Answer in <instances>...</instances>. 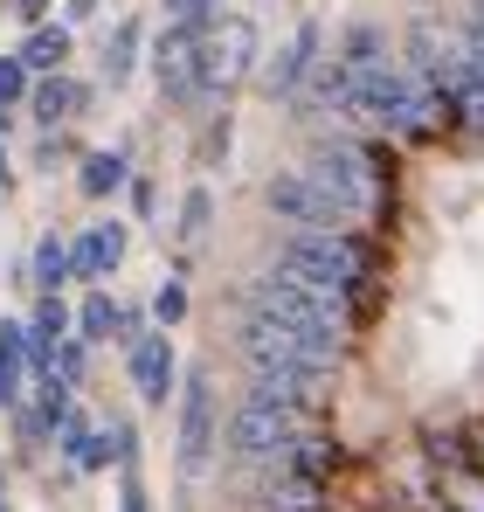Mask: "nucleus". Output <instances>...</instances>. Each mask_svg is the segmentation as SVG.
Returning <instances> with one entry per match:
<instances>
[{"instance_id":"f257e3e1","label":"nucleus","mask_w":484,"mask_h":512,"mask_svg":"<svg viewBox=\"0 0 484 512\" xmlns=\"http://www.w3.org/2000/svg\"><path fill=\"white\" fill-rule=\"evenodd\" d=\"M305 180L319 187L325 201L346 215V229L353 222H374L381 208H388V180H381V160L353 139V132H332L312 146V160H305Z\"/></svg>"},{"instance_id":"f03ea898","label":"nucleus","mask_w":484,"mask_h":512,"mask_svg":"<svg viewBox=\"0 0 484 512\" xmlns=\"http://www.w3.org/2000/svg\"><path fill=\"white\" fill-rule=\"evenodd\" d=\"M242 312H270V319H291V326H312L346 340V291H332L312 270H291V263H270L263 277L242 284Z\"/></svg>"},{"instance_id":"7ed1b4c3","label":"nucleus","mask_w":484,"mask_h":512,"mask_svg":"<svg viewBox=\"0 0 484 512\" xmlns=\"http://www.w3.org/2000/svg\"><path fill=\"white\" fill-rule=\"evenodd\" d=\"M242 367H277V360H298V367H325L339 374V346L332 333H312V326H291V319H270V312H242Z\"/></svg>"},{"instance_id":"20e7f679","label":"nucleus","mask_w":484,"mask_h":512,"mask_svg":"<svg viewBox=\"0 0 484 512\" xmlns=\"http://www.w3.org/2000/svg\"><path fill=\"white\" fill-rule=\"evenodd\" d=\"M277 263H291V270H312V277H325L332 291H360L367 284V250H360V236L353 229H291L284 236V250H277Z\"/></svg>"},{"instance_id":"39448f33","label":"nucleus","mask_w":484,"mask_h":512,"mask_svg":"<svg viewBox=\"0 0 484 512\" xmlns=\"http://www.w3.org/2000/svg\"><path fill=\"white\" fill-rule=\"evenodd\" d=\"M298 443V409H284V402H270V395H242L236 416H229V450H236L242 464H277L284 450Z\"/></svg>"},{"instance_id":"423d86ee","label":"nucleus","mask_w":484,"mask_h":512,"mask_svg":"<svg viewBox=\"0 0 484 512\" xmlns=\"http://www.w3.org/2000/svg\"><path fill=\"white\" fill-rule=\"evenodd\" d=\"M256 70V21L249 14H222L215 28H201V97H229Z\"/></svg>"},{"instance_id":"0eeeda50","label":"nucleus","mask_w":484,"mask_h":512,"mask_svg":"<svg viewBox=\"0 0 484 512\" xmlns=\"http://www.w3.org/2000/svg\"><path fill=\"white\" fill-rule=\"evenodd\" d=\"M215 464V381L194 367L180 381V478H201Z\"/></svg>"},{"instance_id":"6e6552de","label":"nucleus","mask_w":484,"mask_h":512,"mask_svg":"<svg viewBox=\"0 0 484 512\" xmlns=\"http://www.w3.org/2000/svg\"><path fill=\"white\" fill-rule=\"evenodd\" d=\"M153 77H160L166 104H194L201 97V35L187 21H173L160 42H153Z\"/></svg>"},{"instance_id":"1a4fd4ad","label":"nucleus","mask_w":484,"mask_h":512,"mask_svg":"<svg viewBox=\"0 0 484 512\" xmlns=\"http://www.w3.org/2000/svg\"><path fill=\"white\" fill-rule=\"evenodd\" d=\"M263 201H270V215H277V222H291V229H346V215H339L319 187L305 180V167H298V173H277V180L263 187Z\"/></svg>"},{"instance_id":"9d476101","label":"nucleus","mask_w":484,"mask_h":512,"mask_svg":"<svg viewBox=\"0 0 484 512\" xmlns=\"http://www.w3.org/2000/svg\"><path fill=\"white\" fill-rule=\"evenodd\" d=\"M132 381H139V402L146 409H166V395L180 381V360H173V340L166 333H139L132 340Z\"/></svg>"},{"instance_id":"9b49d317","label":"nucleus","mask_w":484,"mask_h":512,"mask_svg":"<svg viewBox=\"0 0 484 512\" xmlns=\"http://www.w3.org/2000/svg\"><path fill=\"white\" fill-rule=\"evenodd\" d=\"M312 63H319V28L305 21V28H298V35H291V42L263 63V77H256V84L270 90V97H284V104H291V97H298V84L312 77Z\"/></svg>"},{"instance_id":"f8f14e48","label":"nucleus","mask_w":484,"mask_h":512,"mask_svg":"<svg viewBox=\"0 0 484 512\" xmlns=\"http://www.w3.org/2000/svg\"><path fill=\"white\" fill-rule=\"evenodd\" d=\"M125 263V222H97V229H83L77 243H70V277H111Z\"/></svg>"},{"instance_id":"ddd939ff","label":"nucleus","mask_w":484,"mask_h":512,"mask_svg":"<svg viewBox=\"0 0 484 512\" xmlns=\"http://www.w3.org/2000/svg\"><path fill=\"white\" fill-rule=\"evenodd\" d=\"M83 104H90V90L70 84L63 70H49V77H35V84H28V118H35L42 132H56L63 118H77Z\"/></svg>"},{"instance_id":"4468645a","label":"nucleus","mask_w":484,"mask_h":512,"mask_svg":"<svg viewBox=\"0 0 484 512\" xmlns=\"http://www.w3.org/2000/svg\"><path fill=\"white\" fill-rule=\"evenodd\" d=\"M21 63H28V77H49V70H63V63H70V28H56V21H35V28H28V42H21Z\"/></svg>"},{"instance_id":"2eb2a0df","label":"nucleus","mask_w":484,"mask_h":512,"mask_svg":"<svg viewBox=\"0 0 484 512\" xmlns=\"http://www.w3.org/2000/svg\"><path fill=\"white\" fill-rule=\"evenodd\" d=\"M332 56H339V63L353 70V77H367V70H381V63H395V49H388V35H381V28H367V21H360V28H346Z\"/></svg>"},{"instance_id":"dca6fc26","label":"nucleus","mask_w":484,"mask_h":512,"mask_svg":"<svg viewBox=\"0 0 484 512\" xmlns=\"http://www.w3.org/2000/svg\"><path fill=\"white\" fill-rule=\"evenodd\" d=\"M28 284H35V298L70 284V243H63V236H42V243H35V256H28Z\"/></svg>"},{"instance_id":"f3484780","label":"nucleus","mask_w":484,"mask_h":512,"mask_svg":"<svg viewBox=\"0 0 484 512\" xmlns=\"http://www.w3.org/2000/svg\"><path fill=\"white\" fill-rule=\"evenodd\" d=\"M132 180V167H125V153H83V173H77V187L90 194V201H104V194H118Z\"/></svg>"},{"instance_id":"a211bd4d","label":"nucleus","mask_w":484,"mask_h":512,"mask_svg":"<svg viewBox=\"0 0 484 512\" xmlns=\"http://www.w3.org/2000/svg\"><path fill=\"white\" fill-rule=\"evenodd\" d=\"M132 63H139V21L125 14V21L111 28V42H104V77H111V84H125V77H132Z\"/></svg>"},{"instance_id":"6ab92c4d","label":"nucleus","mask_w":484,"mask_h":512,"mask_svg":"<svg viewBox=\"0 0 484 512\" xmlns=\"http://www.w3.org/2000/svg\"><path fill=\"white\" fill-rule=\"evenodd\" d=\"M111 333H118V305H111L104 291H90V298H83V312H77V340L97 346V340H111Z\"/></svg>"},{"instance_id":"aec40b11","label":"nucleus","mask_w":484,"mask_h":512,"mask_svg":"<svg viewBox=\"0 0 484 512\" xmlns=\"http://www.w3.org/2000/svg\"><path fill=\"white\" fill-rule=\"evenodd\" d=\"M208 215H215L208 187H187V201H180V243H201L208 236Z\"/></svg>"},{"instance_id":"412c9836","label":"nucleus","mask_w":484,"mask_h":512,"mask_svg":"<svg viewBox=\"0 0 484 512\" xmlns=\"http://www.w3.org/2000/svg\"><path fill=\"white\" fill-rule=\"evenodd\" d=\"M21 97H28V63H21V56H0V118H7Z\"/></svg>"},{"instance_id":"4be33fe9","label":"nucleus","mask_w":484,"mask_h":512,"mask_svg":"<svg viewBox=\"0 0 484 512\" xmlns=\"http://www.w3.org/2000/svg\"><path fill=\"white\" fill-rule=\"evenodd\" d=\"M49 367H56V374H63L70 388H77V381H83V367H90V360H83V340H56V353H49Z\"/></svg>"},{"instance_id":"5701e85b","label":"nucleus","mask_w":484,"mask_h":512,"mask_svg":"<svg viewBox=\"0 0 484 512\" xmlns=\"http://www.w3.org/2000/svg\"><path fill=\"white\" fill-rule=\"evenodd\" d=\"M153 319H160V326H180V319H187V291H180V284H160V291H153Z\"/></svg>"},{"instance_id":"b1692460","label":"nucleus","mask_w":484,"mask_h":512,"mask_svg":"<svg viewBox=\"0 0 484 512\" xmlns=\"http://www.w3.org/2000/svg\"><path fill=\"white\" fill-rule=\"evenodd\" d=\"M173 14L201 35V28H215V21H222V0H173Z\"/></svg>"},{"instance_id":"393cba45","label":"nucleus","mask_w":484,"mask_h":512,"mask_svg":"<svg viewBox=\"0 0 484 512\" xmlns=\"http://www.w3.org/2000/svg\"><path fill=\"white\" fill-rule=\"evenodd\" d=\"M125 478H118V512H146V485H139V471L132 464H118Z\"/></svg>"},{"instance_id":"a878e982","label":"nucleus","mask_w":484,"mask_h":512,"mask_svg":"<svg viewBox=\"0 0 484 512\" xmlns=\"http://www.w3.org/2000/svg\"><path fill=\"white\" fill-rule=\"evenodd\" d=\"M464 49H471V63L484 70V0L471 7V14H464Z\"/></svg>"},{"instance_id":"bb28decb","label":"nucleus","mask_w":484,"mask_h":512,"mask_svg":"<svg viewBox=\"0 0 484 512\" xmlns=\"http://www.w3.org/2000/svg\"><path fill=\"white\" fill-rule=\"evenodd\" d=\"M14 14H21V21H28V28H35V21H42V14H49V0H14Z\"/></svg>"},{"instance_id":"cd10ccee","label":"nucleus","mask_w":484,"mask_h":512,"mask_svg":"<svg viewBox=\"0 0 484 512\" xmlns=\"http://www.w3.org/2000/svg\"><path fill=\"white\" fill-rule=\"evenodd\" d=\"M63 14H70V21H90V14H97V0H63Z\"/></svg>"},{"instance_id":"c85d7f7f","label":"nucleus","mask_w":484,"mask_h":512,"mask_svg":"<svg viewBox=\"0 0 484 512\" xmlns=\"http://www.w3.org/2000/svg\"><path fill=\"white\" fill-rule=\"evenodd\" d=\"M7 187H14V180H7V146H0V194H7Z\"/></svg>"},{"instance_id":"c756f323","label":"nucleus","mask_w":484,"mask_h":512,"mask_svg":"<svg viewBox=\"0 0 484 512\" xmlns=\"http://www.w3.org/2000/svg\"><path fill=\"white\" fill-rule=\"evenodd\" d=\"M166 7H173V0H166Z\"/></svg>"},{"instance_id":"7c9ffc66","label":"nucleus","mask_w":484,"mask_h":512,"mask_svg":"<svg viewBox=\"0 0 484 512\" xmlns=\"http://www.w3.org/2000/svg\"><path fill=\"white\" fill-rule=\"evenodd\" d=\"M0 512H7V506H0Z\"/></svg>"}]
</instances>
